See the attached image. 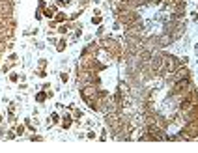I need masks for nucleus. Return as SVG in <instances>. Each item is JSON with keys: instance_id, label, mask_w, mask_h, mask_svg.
Returning <instances> with one entry per match:
<instances>
[{"instance_id": "f257e3e1", "label": "nucleus", "mask_w": 198, "mask_h": 153, "mask_svg": "<svg viewBox=\"0 0 198 153\" xmlns=\"http://www.w3.org/2000/svg\"><path fill=\"white\" fill-rule=\"evenodd\" d=\"M73 123H75V118L71 112H67V114H64L60 118V127L64 129V131H69L71 127H73Z\"/></svg>"}, {"instance_id": "f03ea898", "label": "nucleus", "mask_w": 198, "mask_h": 153, "mask_svg": "<svg viewBox=\"0 0 198 153\" xmlns=\"http://www.w3.org/2000/svg\"><path fill=\"white\" fill-rule=\"evenodd\" d=\"M71 30H73V22L67 21V22H62V24H58V30H56V32L62 34V36H67Z\"/></svg>"}, {"instance_id": "7ed1b4c3", "label": "nucleus", "mask_w": 198, "mask_h": 153, "mask_svg": "<svg viewBox=\"0 0 198 153\" xmlns=\"http://www.w3.org/2000/svg\"><path fill=\"white\" fill-rule=\"evenodd\" d=\"M67 45H69V39H67L66 36H62L60 39H58V43H56V52H64V50L67 49Z\"/></svg>"}, {"instance_id": "20e7f679", "label": "nucleus", "mask_w": 198, "mask_h": 153, "mask_svg": "<svg viewBox=\"0 0 198 153\" xmlns=\"http://www.w3.org/2000/svg\"><path fill=\"white\" fill-rule=\"evenodd\" d=\"M34 101H36L38 105H43V103H45V101H47V90H39V92L34 95Z\"/></svg>"}, {"instance_id": "39448f33", "label": "nucleus", "mask_w": 198, "mask_h": 153, "mask_svg": "<svg viewBox=\"0 0 198 153\" xmlns=\"http://www.w3.org/2000/svg\"><path fill=\"white\" fill-rule=\"evenodd\" d=\"M54 21H56L58 24H62V22H67V21H69V15H67L66 11H58V13L54 15Z\"/></svg>"}, {"instance_id": "423d86ee", "label": "nucleus", "mask_w": 198, "mask_h": 153, "mask_svg": "<svg viewBox=\"0 0 198 153\" xmlns=\"http://www.w3.org/2000/svg\"><path fill=\"white\" fill-rule=\"evenodd\" d=\"M49 125H60V116H58L56 112H53V114L49 116Z\"/></svg>"}, {"instance_id": "0eeeda50", "label": "nucleus", "mask_w": 198, "mask_h": 153, "mask_svg": "<svg viewBox=\"0 0 198 153\" xmlns=\"http://www.w3.org/2000/svg\"><path fill=\"white\" fill-rule=\"evenodd\" d=\"M90 22H92L94 26H101V22H103V15H94V17L90 19Z\"/></svg>"}, {"instance_id": "6e6552de", "label": "nucleus", "mask_w": 198, "mask_h": 153, "mask_svg": "<svg viewBox=\"0 0 198 153\" xmlns=\"http://www.w3.org/2000/svg\"><path fill=\"white\" fill-rule=\"evenodd\" d=\"M8 80H10V82H19V80H21V75H19V73H15V71H10Z\"/></svg>"}, {"instance_id": "1a4fd4ad", "label": "nucleus", "mask_w": 198, "mask_h": 153, "mask_svg": "<svg viewBox=\"0 0 198 153\" xmlns=\"http://www.w3.org/2000/svg\"><path fill=\"white\" fill-rule=\"evenodd\" d=\"M15 133H17V136H21V135H25V131H26V125L25 123H19V125H15Z\"/></svg>"}, {"instance_id": "9d476101", "label": "nucleus", "mask_w": 198, "mask_h": 153, "mask_svg": "<svg viewBox=\"0 0 198 153\" xmlns=\"http://www.w3.org/2000/svg\"><path fill=\"white\" fill-rule=\"evenodd\" d=\"M17 138V133H15V129H10V131H6V138L4 140H15Z\"/></svg>"}, {"instance_id": "9b49d317", "label": "nucleus", "mask_w": 198, "mask_h": 153, "mask_svg": "<svg viewBox=\"0 0 198 153\" xmlns=\"http://www.w3.org/2000/svg\"><path fill=\"white\" fill-rule=\"evenodd\" d=\"M17 60H19V56H17V52H10V56H8V64H17Z\"/></svg>"}, {"instance_id": "f8f14e48", "label": "nucleus", "mask_w": 198, "mask_h": 153, "mask_svg": "<svg viewBox=\"0 0 198 153\" xmlns=\"http://www.w3.org/2000/svg\"><path fill=\"white\" fill-rule=\"evenodd\" d=\"M28 140H30V142H43V140H45V136H41V135H36V133H34L32 136H28Z\"/></svg>"}, {"instance_id": "ddd939ff", "label": "nucleus", "mask_w": 198, "mask_h": 153, "mask_svg": "<svg viewBox=\"0 0 198 153\" xmlns=\"http://www.w3.org/2000/svg\"><path fill=\"white\" fill-rule=\"evenodd\" d=\"M60 82H62V84H67V82H69V73H67V71L60 73Z\"/></svg>"}, {"instance_id": "4468645a", "label": "nucleus", "mask_w": 198, "mask_h": 153, "mask_svg": "<svg viewBox=\"0 0 198 153\" xmlns=\"http://www.w3.org/2000/svg\"><path fill=\"white\" fill-rule=\"evenodd\" d=\"M6 121H8V123H15V121H17V116H15V112H8Z\"/></svg>"}, {"instance_id": "2eb2a0df", "label": "nucleus", "mask_w": 198, "mask_h": 153, "mask_svg": "<svg viewBox=\"0 0 198 153\" xmlns=\"http://www.w3.org/2000/svg\"><path fill=\"white\" fill-rule=\"evenodd\" d=\"M38 69H47V58H39L38 60Z\"/></svg>"}, {"instance_id": "dca6fc26", "label": "nucleus", "mask_w": 198, "mask_h": 153, "mask_svg": "<svg viewBox=\"0 0 198 153\" xmlns=\"http://www.w3.org/2000/svg\"><path fill=\"white\" fill-rule=\"evenodd\" d=\"M34 17H36V21H41L43 19V10L38 6V10H36V13H34Z\"/></svg>"}, {"instance_id": "f3484780", "label": "nucleus", "mask_w": 198, "mask_h": 153, "mask_svg": "<svg viewBox=\"0 0 198 153\" xmlns=\"http://www.w3.org/2000/svg\"><path fill=\"white\" fill-rule=\"evenodd\" d=\"M107 138H109V129L103 127V129H101V136H99V140H107Z\"/></svg>"}, {"instance_id": "a211bd4d", "label": "nucleus", "mask_w": 198, "mask_h": 153, "mask_svg": "<svg viewBox=\"0 0 198 153\" xmlns=\"http://www.w3.org/2000/svg\"><path fill=\"white\" fill-rule=\"evenodd\" d=\"M86 138H88V140H96L97 138V133L96 131H88V133H86Z\"/></svg>"}, {"instance_id": "6ab92c4d", "label": "nucleus", "mask_w": 198, "mask_h": 153, "mask_svg": "<svg viewBox=\"0 0 198 153\" xmlns=\"http://www.w3.org/2000/svg\"><path fill=\"white\" fill-rule=\"evenodd\" d=\"M36 77L45 78V77H47V69H38V71H36Z\"/></svg>"}, {"instance_id": "aec40b11", "label": "nucleus", "mask_w": 198, "mask_h": 153, "mask_svg": "<svg viewBox=\"0 0 198 153\" xmlns=\"http://www.w3.org/2000/svg\"><path fill=\"white\" fill-rule=\"evenodd\" d=\"M49 30H58V22L54 21V19H51V21H49Z\"/></svg>"}, {"instance_id": "412c9836", "label": "nucleus", "mask_w": 198, "mask_h": 153, "mask_svg": "<svg viewBox=\"0 0 198 153\" xmlns=\"http://www.w3.org/2000/svg\"><path fill=\"white\" fill-rule=\"evenodd\" d=\"M38 34V28H28V30H25V36H36Z\"/></svg>"}, {"instance_id": "4be33fe9", "label": "nucleus", "mask_w": 198, "mask_h": 153, "mask_svg": "<svg viewBox=\"0 0 198 153\" xmlns=\"http://www.w3.org/2000/svg\"><path fill=\"white\" fill-rule=\"evenodd\" d=\"M191 21H193V22H196V21H198V11H196V10H195V11H191Z\"/></svg>"}, {"instance_id": "5701e85b", "label": "nucleus", "mask_w": 198, "mask_h": 153, "mask_svg": "<svg viewBox=\"0 0 198 153\" xmlns=\"http://www.w3.org/2000/svg\"><path fill=\"white\" fill-rule=\"evenodd\" d=\"M15 110H17V105H15V103H10V105H8V112H15Z\"/></svg>"}, {"instance_id": "b1692460", "label": "nucleus", "mask_w": 198, "mask_h": 153, "mask_svg": "<svg viewBox=\"0 0 198 153\" xmlns=\"http://www.w3.org/2000/svg\"><path fill=\"white\" fill-rule=\"evenodd\" d=\"M10 67H11V64H6V65H2V73H4V75H8V73H10Z\"/></svg>"}, {"instance_id": "393cba45", "label": "nucleus", "mask_w": 198, "mask_h": 153, "mask_svg": "<svg viewBox=\"0 0 198 153\" xmlns=\"http://www.w3.org/2000/svg\"><path fill=\"white\" fill-rule=\"evenodd\" d=\"M103 30H105L103 26H99V28H97V32H96V36H97V37H101V36H103Z\"/></svg>"}, {"instance_id": "a878e982", "label": "nucleus", "mask_w": 198, "mask_h": 153, "mask_svg": "<svg viewBox=\"0 0 198 153\" xmlns=\"http://www.w3.org/2000/svg\"><path fill=\"white\" fill-rule=\"evenodd\" d=\"M19 90H26V82H21V84H19Z\"/></svg>"}, {"instance_id": "bb28decb", "label": "nucleus", "mask_w": 198, "mask_h": 153, "mask_svg": "<svg viewBox=\"0 0 198 153\" xmlns=\"http://www.w3.org/2000/svg\"><path fill=\"white\" fill-rule=\"evenodd\" d=\"M51 97H54V92H51V90H49V92H47V99H51Z\"/></svg>"}, {"instance_id": "cd10ccee", "label": "nucleus", "mask_w": 198, "mask_h": 153, "mask_svg": "<svg viewBox=\"0 0 198 153\" xmlns=\"http://www.w3.org/2000/svg\"><path fill=\"white\" fill-rule=\"evenodd\" d=\"M4 120H6V118H4L2 114H0V125H2V123H4Z\"/></svg>"}, {"instance_id": "c85d7f7f", "label": "nucleus", "mask_w": 198, "mask_h": 153, "mask_svg": "<svg viewBox=\"0 0 198 153\" xmlns=\"http://www.w3.org/2000/svg\"><path fill=\"white\" fill-rule=\"evenodd\" d=\"M195 52H196V56H198V43L195 45Z\"/></svg>"}, {"instance_id": "c756f323", "label": "nucleus", "mask_w": 198, "mask_h": 153, "mask_svg": "<svg viewBox=\"0 0 198 153\" xmlns=\"http://www.w3.org/2000/svg\"><path fill=\"white\" fill-rule=\"evenodd\" d=\"M196 11H198V4H196Z\"/></svg>"}]
</instances>
